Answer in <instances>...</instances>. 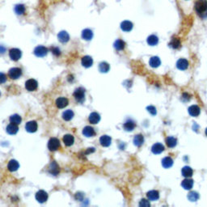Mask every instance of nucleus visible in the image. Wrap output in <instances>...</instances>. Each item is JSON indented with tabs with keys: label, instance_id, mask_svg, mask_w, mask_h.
<instances>
[{
	"label": "nucleus",
	"instance_id": "4468645a",
	"mask_svg": "<svg viewBox=\"0 0 207 207\" xmlns=\"http://www.w3.org/2000/svg\"><path fill=\"white\" fill-rule=\"evenodd\" d=\"M169 46L174 49H180L181 46V42L180 38H178V37H172L171 42L169 43Z\"/></svg>",
	"mask_w": 207,
	"mask_h": 207
},
{
	"label": "nucleus",
	"instance_id": "bb28decb",
	"mask_svg": "<svg viewBox=\"0 0 207 207\" xmlns=\"http://www.w3.org/2000/svg\"><path fill=\"white\" fill-rule=\"evenodd\" d=\"M14 11H15V12H16V15L20 16V15H23V14L25 13L26 8H25V6L23 5V4L19 3V4H16V5L15 6Z\"/></svg>",
	"mask_w": 207,
	"mask_h": 207
},
{
	"label": "nucleus",
	"instance_id": "412c9836",
	"mask_svg": "<svg viewBox=\"0 0 207 207\" xmlns=\"http://www.w3.org/2000/svg\"><path fill=\"white\" fill-rule=\"evenodd\" d=\"M189 113L192 116H197L200 115L201 113V109L197 105H192L189 108Z\"/></svg>",
	"mask_w": 207,
	"mask_h": 207
},
{
	"label": "nucleus",
	"instance_id": "c756f323",
	"mask_svg": "<svg viewBox=\"0 0 207 207\" xmlns=\"http://www.w3.org/2000/svg\"><path fill=\"white\" fill-rule=\"evenodd\" d=\"M162 165H163V168H171V166L173 165V159L171 157H168H168H165L162 160Z\"/></svg>",
	"mask_w": 207,
	"mask_h": 207
},
{
	"label": "nucleus",
	"instance_id": "c9c22d12",
	"mask_svg": "<svg viewBox=\"0 0 207 207\" xmlns=\"http://www.w3.org/2000/svg\"><path fill=\"white\" fill-rule=\"evenodd\" d=\"M74 112L72 111V110H66V111H65L63 113H62V118L65 120V121H66V122H68V121H70V120L72 119L73 116H74Z\"/></svg>",
	"mask_w": 207,
	"mask_h": 207
},
{
	"label": "nucleus",
	"instance_id": "f3484780",
	"mask_svg": "<svg viewBox=\"0 0 207 207\" xmlns=\"http://www.w3.org/2000/svg\"><path fill=\"white\" fill-rule=\"evenodd\" d=\"M19 167H20V164H19L18 161L15 160V159L10 160L8 164V168L10 171H17L19 169Z\"/></svg>",
	"mask_w": 207,
	"mask_h": 207
},
{
	"label": "nucleus",
	"instance_id": "9d476101",
	"mask_svg": "<svg viewBox=\"0 0 207 207\" xmlns=\"http://www.w3.org/2000/svg\"><path fill=\"white\" fill-rule=\"evenodd\" d=\"M26 130L29 133H34L37 130V123L34 121H31L26 123Z\"/></svg>",
	"mask_w": 207,
	"mask_h": 207
},
{
	"label": "nucleus",
	"instance_id": "9b49d317",
	"mask_svg": "<svg viewBox=\"0 0 207 207\" xmlns=\"http://www.w3.org/2000/svg\"><path fill=\"white\" fill-rule=\"evenodd\" d=\"M57 38L58 41L62 43H66L70 40V36L66 31H61L57 34Z\"/></svg>",
	"mask_w": 207,
	"mask_h": 207
},
{
	"label": "nucleus",
	"instance_id": "ea45409f",
	"mask_svg": "<svg viewBox=\"0 0 207 207\" xmlns=\"http://www.w3.org/2000/svg\"><path fill=\"white\" fill-rule=\"evenodd\" d=\"M21 116L18 114H14L12 116H10V122L14 124L19 125L21 122Z\"/></svg>",
	"mask_w": 207,
	"mask_h": 207
},
{
	"label": "nucleus",
	"instance_id": "c03bdc74",
	"mask_svg": "<svg viewBox=\"0 0 207 207\" xmlns=\"http://www.w3.org/2000/svg\"><path fill=\"white\" fill-rule=\"evenodd\" d=\"M7 81V76L3 73H0V83H5Z\"/></svg>",
	"mask_w": 207,
	"mask_h": 207
},
{
	"label": "nucleus",
	"instance_id": "f8f14e48",
	"mask_svg": "<svg viewBox=\"0 0 207 207\" xmlns=\"http://www.w3.org/2000/svg\"><path fill=\"white\" fill-rule=\"evenodd\" d=\"M68 104H69L68 99L65 98V97H59L56 100V105L58 109H63L65 107L67 106Z\"/></svg>",
	"mask_w": 207,
	"mask_h": 207
},
{
	"label": "nucleus",
	"instance_id": "c85d7f7f",
	"mask_svg": "<svg viewBox=\"0 0 207 207\" xmlns=\"http://www.w3.org/2000/svg\"><path fill=\"white\" fill-rule=\"evenodd\" d=\"M181 173L183 175V176L186 177V178H189V177H191L193 176V171L190 167H188V166H185L184 168H182V171H181Z\"/></svg>",
	"mask_w": 207,
	"mask_h": 207
},
{
	"label": "nucleus",
	"instance_id": "423d86ee",
	"mask_svg": "<svg viewBox=\"0 0 207 207\" xmlns=\"http://www.w3.org/2000/svg\"><path fill=\"white\" fill-rule=\"evenodd\" d=\"M21 75H22V70L20 68L18 67H13L11 69L9 70V72H8V75L11 79H19Z\"/></svg>",
	"mask_w": 207,
	"mask_h": 207
},
{
	"label": "nucleus",
	"instance_id": "ddd939ff",
	"mask_svg": "<svg viewBox=\"0 0 207 207\" xmlns=\"http://www.w3.org/2000/svg\"><path fill=\"white\" fill-rule=\"evenodd\" d=\"M81 36H82V38L83 40H85V41H91L92 39V37H93V32H92V31L91 29H86L84 30H83Z\"/></svg>",
	"mask_w": 207,
	"mask_h": 207
},
{
	"label": "nucleus",
	"instance_id": "7c9ffc66",
	"mask_svg": "<svg viewBox=\"0 0 207 207\" xmlns=\"http://www.w3.org/2000/svg\"><path fill=\"white\" fill-rule=\"evenodd\" d=\"M166 144L168 146V147L173 148L175 147L177 144V140H176V137H168L166 138Z\"/></svg>",
	"mask_w": 207,
	"mask_h": 207
},
{
	"label": "nucleus",
	"instance_id": "e433bc0d",
	"mask_svg": "<svg viewBox=\"0 0 207 207\" xmlns=\"http://www.w3.org/2000/svg\"><path fill=\"white\" fill-rule=\"evenodd\" d=\"M109 69H110V66H109V63H107V62H103L99 64V70L100 72L107 73L109 70Z\"/></svg>",
	"mask_w": 207,
	"mask_h": 207
},
{
	"label": "nucleus",
	"instance_id": "f704fd0d",
	"mask_svg": "<svg viewBox=\"0 0 207 207\" xmlns=\"http://www.w3.org/2000/svg\"><path fill=\"white\" fill-rule=\"evenodd\" d=\"M158 42H159V38L157 36H155V35H150V36H148L147 43L149 45L154 46V45H155L158 44Z\"/></svg>",
	"mask_w": 207,
	"mask_h": 207
},
{
	"label": "nucleus",
	"instance_id": "b1692460",
	"mask_svg": "<svg viewBox=\"0 0 207 207\" xmlns=\"http://www.w3.org/2000/svg\"><path fill=\"white\" fill-rule=\"evenodd\" d=\"M113 46L117 51H121V50H123L125 49V42L123 40H122V39H117L116 42H114Z\"/></svg>",
	"mask_w": 207,
	"mask_h": 207
},
{
	"label": "nucleus",
	"instance_id": "a18cd8bd",
	"mask_svg": "<svg viewBox=\"0 0 207 207\" xmlns=\"http://www.w3.org/2000/svg\"><path fill=\"white\" fill-rule=\"evenodd\" d=\"M6 52V48L3 45H0V54H3Z\"/></svg>",
	"mask_w": 207,
	"mask_h": 207
},
{
	"label": "nucleus",
	"instance_id": "49530a36",
	"mask_svg": "<svg viewBox=\"0 0 207 207\" xmlns=\"http://www.w3.org/2000/svg\"><path fill=\"white\" fill-rule=\"evenodd\" d=\"M205 135H206V136H207V128H206V129H205Z\"/></svg>",
	"mask_w": 207,
	"mask_h": 207
},
{
	"label": "nucleus",
	"instance_id": "20e7f679",
	"mask_svg": "<svg viewBox=\"0 0 207 207\" xmlns=\"http://www.w3.org/2000/svg\"><path fill=\"white\" fill-rule=\"evenodd\" d=\"M21 56H22V52L19 49L13 48L9 51V57L12 61H18L21 58Z\"/></svg>",
	"mask_w": 207,
	"mask_h": 207
},
{
	"label": "nucleus",
	"instance_id": "7ed1b4c3",
	"mask_svg": "<svg viewBox=\"0 0 207 207\" xmlns=\"http://www.w3.org/2000/svg\"><path fill=\"white\" fill-rule=\"evenodd\" d=\"M60 146H61V143H60V141L57 139V137H52V138L49 139V142H48V148L51 151H55V150H58Z\"/></svg>",
	"mask_w": 207,
	"mask_h": 207
},
{
	"label": "nucleus",
	"instance_id": "a19ab883",
	"mask_svg": "<svg viewBox=\"0 0 207 207\" xmlns=\"http://www.w3.org/2000/svg\"><path fill=\"white\" fill-rule=\"evenodd\" d=\"M51 52L55 56H59L61 54V50L58 47H51Z\"/></svg>",
	"mask_w": 207,
	"mask_h": 207
},
{
	"label": "nucleus",
	"instance_id": "2f4dec72",
	"mask_svg": "<svg viewBox=\"0 0 207 207\" xmlns=\"http://www.w3.org/2000/svg\"><path fill=\"white\" fill-rule=\"evenodd\" d=\"M74 141H75L74 137L71 134H66L63 137V142L65 143V145L67 146V147L72 146Z\"/></svg>",
	"mask_w": 207,
	"mask_h": 207
},
{
	"label": "nucleus",
	"instance_id": "1a4fd4ad",
	"mask_svg": "<svg viewBox=\"0 0 207 207\" xmlns=\"http://www.w3.org/2000/svg\"><path fill=\"white\" fill-rule=\"evenodd\" d=\"M176 67L181 70H186L189 67V62L184 58H180L176 62Z\"/></svg>",
	"mask_w": 207,
	"mask_h": 207
},
{
	"label": "nucleus",
	"instance_id": "aec40b11",
	"mask_svg": "<svg viewBox=\"0 0 207 207\" xmlns=\"http://www.w3.org/2000/svg\"><path fill=\"white\" fill-rule=\"evenodd\" d=\"M112 138L109 137V136H108V135H103V136H101L100 138V144L103 146V147H105L110 146Z\"/></svg>",
	"mask_w": 207,
	"mask_h": 207
},
{
	"label": "nucleus",
	"instance_id": "a211bd4d",
	"mask_svg": "<svg viewBox=\"0 0 207 207\" xmlns=\"http://www.w3.org/2000/svg\"><path fill=\"white\" fill-rule=\"evenodd\" d=\"M83 134L86 137H93L96 135V131L91 126H86L83 130Z\"/></svg>",
	"mask_w": 207,
	"mask_h": 207
},
{
	"label": "nucleus",
	"instance_id": "0eeeda50",
	"mask_svg": "<svg viewBox=\"0 0 207 207\" xmlns=\"http://www.w3.org/2000/svg\"><path fill=\"white\" fill-rule=\"evenodd\" d=\"M36 199L40 203H44L48 199V194L44 190H39L36 193Z\"/></svg>",
	"mask_w": 207,
	"mask_h": 207
},
{
	"label": "nucleus",
	"instance_id": "6ab92c4d",
	"mask_svg": "<svg viewBox=\"0 0 207 207\" xmlns=\"http://www.w3.org/2000/svg\"><path fill=\"white\" fill-rule=\"evenodd\" d=\"M19 127L17 124H14V123H11L7 126V132L9 134H16L18 132Z\"/></svg>",
	"mask_w": 207,
	"mask_h": 207
},
{
	"label": "nucleus",
	"instance_id": "de8ad7c7",
	"mask_svg": "<svg viewBox=\"0 0 207 207\" xmlns=\"http://www.w3.org/2000/svg\"><path fill=\"white\" fill-rule=\"evenodd\" d=\"M0 95H1V93H0Z\"/></svg>",
	"mask_w": 207,
	"mask_h": 207
},
{
	"label": "nucleus",
	"instance_id": "473e14b6",
	"mask_svg": "<svg viewBox=\"0 0 207 207\" xmlns=\"http://www.w3.org/2000/svg\"><path fill=\"white\" fill-rule=\"evenodd\" d=\"M160 63L161 61L158 57H150V61H149V64H150V66L153 68H156L158 67V66H159Z\"/></svg>",
	"mask_w": 207,
	"mask_h": 207
},
{
	"label": "nucleus",
	"instance_id": "79ce46f5",
	"mask_svg": "<svg viewBox=\"0 0 207 207\" xmlns=\"http://www.w3.org/2000/svg\"><path fill=\"white\" fill-rule=\"evenodd\" d=\"M139 205L140 206L147 207V206H150V202H149V201H147V200L142 199L139 202Z\"/></svg>",
	"mask_w": 207,
	"mask_h": 207
},
{
	"label": "nucleus",
	"instance_id": "a878e982",
	"mask_svg": "<svg viewBox=\"0 0 207 207\" xmlns=\"http://www.w3.org/2000/svg\"><path fill=\"white\" fill-rule=\"evenodd\" d=\"M181 185H182V187L185 190H189V189H191L193 188V181L191 180V179L187 178L182 181Z\"/></svg>",
	"mask_w": 207,
	"mask_h": 207
},
{
	"label": "nucleus",
	"instance_id": "5701e85b",
	"mask_svg": "<svg viewBox=\"0 0 207 207\" xmlns=\"http://www.w3.org/2000/svg\"><path fill=\"white\" fill-rule=\"evenodd\" d=\"M88 120H89V122H90V123H91V124H97V123L100 122V116L99 115V113L94 112V113H91L89 115Z\"/></svg>",
	"mask_w": 207,
	"mask_h": 207
},
{
	"label": "nucleus",
	"instance_id": "cd10ccee",
	"mask_svg": "<svg viewBox=\"0 0 207 207\" xmlns=\"http://www.w3.org/2000/svg\"><path fill=\"white\" fill-rule=\"evenodd\" d=\"M147 198L150 201H155V200L159 199V193L156 190H151V191L148 192L147 193Z\"/></svg>",
	"mask_w": 207,
	"mask_h": 207
},
{
	"label": "nucleus",
	"instance_id": "37998d69",
	"mask_svg": "<svg viewBox=\"0 0 207 207\" xmlns=\"http://www.w3.org/2000/svg\"><path fill=\"white\" fill-rule=\"evenodd\" d=\"M147 111L150 113L151 115H155L156 114V113H157V111H156V109H155V107L154 106H148L147 107Z\"/></svg>",
	"mask_w": 207,
	"mask_h": 207
},
{
	"label": "nucleus",
	"instance_id": "f03ea898",
	"mask_svg": "<svg viewBox=\"0 0 207 207\" xmlns=\"http://www.w3.org/2000/svg\"><path fill=\"white\" fill-rule=\"evenodd\" d=\"M73 96L76 100V101L79 102V103H83L84 100H85V91L82 88H79L75 89V91L73 93Z\"/></svg>",
	"mask_w": 207,
	"mask_h": 207
},
{
	"label": "nucleus",
	"instance_id": "4be33fe9",
	"mask_svg": "<svg viewBox=\"0 0 207 207\" xmlns=\"http://www.w3.org/2000/svg\"><path fill=\"white\" fill-rule=\"evenodd\" d=\"M163 150H164V147L161 143H155L152 146V148H151V151L155 155L160 154Z\"/></svg>",
	"mask_w": 207,
	"mask_h": 207
},
{
	"label": "nucleus",
	"instance_id": "2eb2a0df",
	"mask_svg": "<svg viewBox=\"0 0 207 207\" xmlns=\"http://www.w3.org/2000/svg\"><path fill=\"white\" fill-rule=\"evenodd\" d=\"M133 23L129 20H124L121 23V29L124 32H130L133 29Z\"/></svg>",
	"mask_w": 207,
	"mask_h": 207
},
{
	"label": "nucleus",
	"instance_id": "6e6552de",
	"mask_svg": "<svg viewBox=\"0 0 207 207\" xmlns=\"http://www.w3.org/2000/svg\"><path fill=\"white\" fill-rule=\"evenodd\" d=\"M37 86H38V83L33 79H30L29 80H27V82L25 83L26 89L29 91H33L36 90L37 88Z\"/></svg>",
	"mask_w": 207,
	"mask_h": 207
},
{
	"label": "nucleus",
	"instance_id": "4c0bfd02",
	"mask_svg": "<svg viewBox=\"0 0 207 207\" xmlns=\"http://www.w3.org/2000/svg\"><path fill=\"white\" fill-rule=\"evenodd\" d=\"M49 172H51L53 175H57L58 172H59V167L57 164V163L55 162H53V163L50 164V167H49Z\"/></svg>",
	"mask_w": 207,
	"mask_h": 207
},
{
	"label": "nucleus",
	"instance_id": "393cba45",
	"mask_svg": "<svg viewBox=\"0 0 207 207\" xmlns=\"http://www.w3.org/2000/svg\"><path fill=\"white\" fill-rule=\"evenodd\" d=\"M135 126H136V124H135V122L134 121H132V120H128L123 125V127H124V129L126 131H132V130L134 129Z\"/></svg>",
	"mask_w": 207,
	"mask_h": 207
},
{
	"label": "nucleus",
	"instance_id": "f257e3e1",
	"mask_svg": "<svg viewBox=\"0 0 207 207\" xmlns=\"http://www.w3.org/2000/svg\"><path fill=\"white\" fill-rule=\"evenodd\" d=\"M194 9L200 18L207 17V0H197L194 4Z\"/></svg>",
	"mask_w": 207,
	"mask_h": 207
},
{
	"label": "nucleus",
	"instance_id": "72a5a7b5",
	"mask_svg": "<svg viewBox=\"0 0 207 207\" xmlns=\"http://www.w3.org/2000/svg\"><path fill=\"white\" fill-rule=\"evenodd\" d=\"M144 142V137L142 134H137L134 137V144L136 147H141Z\"/></svg>",
	"mask_w": 207,
	"mask_h": 207
},
{
	"label": "nucleus",
	"instance_id": "dca6fc26",
	"mask_svg": "<svg viewBox=\"0 0 207 207\" xmlns=\"http://www.w3.org/2000/svg\"><path fill=\"white\" fill-rule=\"evenodd\" d=\"M81 62H82V65L84 67L88 68L91 67L93 64V59L90 56H84L81 60Z\"/></svg>",
	"mask_w": 207,
	"mask_h": 207
},
{
	"label": "nucleus",
	"instance_id": "58836bf2",
	"mask_svg": "<svg viewBox=\"0 0 207 207\" xmlns=\"http://www.w3.org/2000/svg\"><path fill=\"white\" fill-rule=\"evenodd\" d=\"M188 198L190 202H197L199 199V194L197 192H190L188 195Z\"/></svg>",
	"mask_w": 207,
	"mask_h": 207
},
{
	"label": "nucleus",
	"instance_id": "39448f33",
	"mask_svg": "<svg viewBox=\"0 0 207 207\" xmlns=\"http://www.w3.org/2000/svg\"><path fill=\"white\" fill-rule=\"evenodd\" d=\"M48 52H49V49H47L46 47L43 46V45H39L34 49V54L36 55V57H45L48 54Z\"/></svg>",
	"mask_w": 207,
	"mask_h": 207
}]
</instances>
